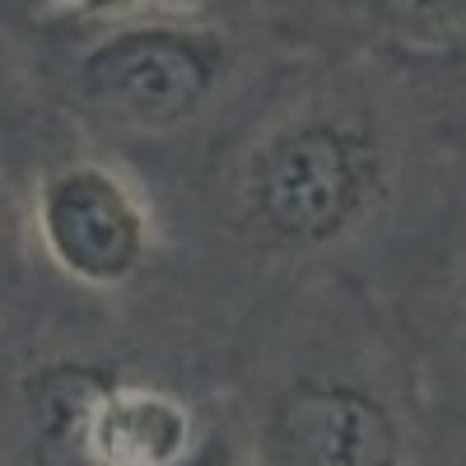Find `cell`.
<instances>
[{
    "mask_svg": "<svg viewBox=\"0 0 466 466\" xmlns=\"http://www.w3.org/2000/svg\"><path fill=\"white\" fill-rule=\"evenodd\" d=\"M173 466H252L248 424H243V410H238V401H233L228 387L210 392V406H206L197 443H191L187 457H177Z\"/></svg>",
    "mask_w": 466,
    "mask_h": 466,
    "instance_id": "9",
    "label": "cell"
},
{
    "mask_svg": "<svg viewBox=\"0 0 466 466\" xmlns=\"http://www.w3.org/2000/svg\"><path fill=\"white\" fill-rule=\"evenodd\" d=\"M452 424V420H448ZM448 466H466V424H452V443H448Z\"/></svg>",
    "mask_w": 466,
    "mask_h": 466,
    "instance_id": "10",
    "label": "cell"
},
{
    "mask_svg": "<svg viewBox=\"0 0 466 466\" xmlns=\"http://www.w3.org/2000/svg\"><path fill=\"white\" fill-rule=\"evenodd\" d=\"M28 85L80 140L159 197L289 56L266 24L201 5H145L19 33Z\"/></svg>",
    "mask_w": 466,
    "mask_h": 466,
    "instance_id": "3",
    "label": "cell"
},
{
    "mask_svg": "<svg viewBox=\"0 0 466 466\" xmlns=\"http://www.w3.org/2000/svg\"><path fill=\"white\" fill-rule=\"evenodd\" d=\"M452 85H457V103H461V122H466V70L452 75Z\"/></svg>",
    "mask_w": 466,
    "mask_h": 466,
    "instance_id": "11",
    "label": "cell"
},
{
    "mask_svg": "<svg viewBox=\"0 0 466 466\" xmlns=\"http://www.w3.org/2000/svg\"><path fill=\"white\" fill-rule=\"evenodd\" d=\"M466 136L452 75L289 56L159 191L164 360L219 392L243 327L285 294L369 280Z\"/></svg>",
    "mask_w": 466,
    "mask_h": 466,
    "instance_id": "1",
    "label": "cell"
},
{
    "mask_svg": "<svg viewBox=\"0 0 466 466\" xmlns=\"http://www.w3.org/2000/svg\"><path fill=\"white\" fill-rule=\"evenodd\" d=\"M224 387L243 410L252 466H448L452 424L364 280L261 308Z\"/></svg>",
    "mask_w": 466,
    "mask_h": 466,
    "instance_id": "2",
    "label": "cell"
},
{
    "mask_svg": "<svg viewBox=\"0 0 466 466\" xmlns=\"http://www.w3.org/2000/svg\"><path fill=\"white\" fill-rule=\"evenodd\" d=\"M15 322H33L37 336H85V331H112L131 345V336L116 327L112 318L94 313V308L75 303L66 289H56V280L43 270L28 238V215H24V197L15 173L0 164V327Z\"/></svg>",
    "mask_w": 466,
    "mask_h": 466,
    "instance_id": "7",
    "label": "cell"
},
{
    "mask_svg": "<svg viewBox=\"0 0 466 466\" xmlns=\"http://www.w3.org/2000/svg\"><path fill=\"white\" fill-rule=\"evenodd\" d=\"M252 19L308 56L466 70V0H252Z\"/></svg>",
    "mask_w": 466,
    "mask_h": 466,
    "instance_id": "6",
    "label": "cell"
},
{
    "mask_svg": "<svg viewBox=\"0 0 466 466\" xmlns=\"http://www.w3.org/2000/svg\"><path fill=\"white\" fill-rule=\"evenodd\" d=\"M19 197L33 252L56 289L112 318L145 364L173 373L154 336V303L168 276V228L149 182L56 122V145L19 182Z\"/></svg>",
    "mask_w": 466,
    "mask_h": 466,
    "instance_id": "4",
    "label": "cell"
},
{
    "mask_svg": "<svg viewBox=\"0 0 466 466\" xmlns=\"http://www.w3.org/2000/svg\"><path fill=\"white\" fill-rule=\"evenodd\" d=\"M145 5H201V10H228V15L252 19V0H0V37L43 33V28L80 24V19L145 10Z\"/></svg>",
    "mask_w": 466,
    "mask_h": 466,
    "instance_id": "8",
    "label": "cell"
},
{
    "mask_svg": "<svg viewBox=\"0 0 466 466\" xmlns=\"http://www.w3.org/2000/svg\"><path fill=\"white\" fill-rule=\"evenodd\" d=\"M364 285L410 345L439 410L466 424V136Z\"/></svg>",
    "mask_w": 466,
    "mask_h": 466,
    "instance_id": "5",
    "label": "cell"
}]
</instances>
